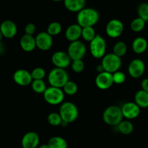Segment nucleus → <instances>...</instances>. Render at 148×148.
Here are the masks:
<instances>
[{
    "mask_svg": "<svg viewBox=\"0 0 148 148\" xmlns=\"http://www.w3.org/2000/svg\"><path fill=\"white\" fill-rule=\"evenodd\" d=\"M100 14L96 10L85 7L77 13V23L82 27H93L99 21Z\"/></svg>",
    "mask_w": 148,
    "mask_h": 148,
    "instance_id": "obj_1",
    "label": "nucleus"
},
{
    "mask_svg": "<svg viewBox=\"0 0 148 148\" xmlns=\"http://www.w3.org/2000/svg\"><path fill=\"white\" fill-rule=\"evenodd\" d=\"M69 75L64 69L53 68L48 75V81L51 86L58 88H63L69 81Z\"/></svg>",
    "mask_w": 148,
    "mask_h": 148,
    "instance_id": "obj_2",
    "label": "nucleus"
},
{
    "mask_svg": "<svg viewBox=\"0 0 148 148\" xmlns=\"http://www.w3.org/2000/svg\"><path fill=\"white\" fill-rule=\"evenodd\" d=\"M59 114H60L63 122L68 124L76 121L79 115V111L75 103L72 102H64L61 105Z\"/></svg>",
    "mask_w": 148,
    "mask_h": 148,
    "instance_id": "obj_3",
    "label": "nucleus"
},
{
    "mask_svg": "<svg viewBox=\"0 0 148 148\" xmlns=\"http://www.w3.org/2000/svg\"><path fill=\"white\" fill-rule=\"evenodd\" d=\"M121 109L116 106H111L105 109L103 114V119L106 124L110 126H118L123 121Z\"/></svg>",
    "mask_w": 148,
    "mask_h": 148,
    "instance_id": "obj_4",
    "label": "nucleus"
},
{
    "mask_svg": "<svg viewBox=\"0 0 148 148\" xmlns=\"http://www.w3.org/2000/svg\"><path fill=\"white\" fill-rule=\"evenodd\" d=\"M43 98L47 103L51 106H56L62 103L64 99V92L62 88L50 86L44 92Z\"/></svg>",
    "mask_w": 148,
    "mask_h": 148,
    "instance_id": "obj_5",
    "label": "nucleus"
},
{
    "mask_svg": "<svg viewBox=\"0 0 148 148\" xmlns=\"http://www.w3.org/2000/svg\"><path fill=\"white\" fill-rule=\"evenodd\" d=\"M90 51L95 59H103L106 51V42L105 39L97 34L95 38L90 42Z\"/></svg>",
    "mask_w": 148,
    "mask_h": 148,
    "instance_id": "obj_6",
    "label": "nucleus"
},
{
    "mask_svg": "<svg viewBox=\"0 0 148 148\" xmlns=\"http://www.w3.org/2000/svg\"><path fill=\"white\" fill-rule=\"evenodd\" d=\"M121 59L114 53L106 54L103 57L102 64L104 71L113 74L119 70L121 66Z\"/></svg>",
    "mask_w": 148,
    "mask_h": 148,
    "instance_id": "obj_7",
    "label": "nucleus"
},
{
    "mask_svg": "<svg viewBox=\"0 0 148 148\" xmlns=\"http://www.w3.org/2000/svg\"><path fill=\"white\" fill-rule=\"evenodd\" d=\"M86 46L80 40L71 42L68 46L67 53L72 61L82 59L86 54Z\"/></svg>",
    "mask_w": 148,
    "mask_h": 148,
    "instance_id": "obj_8",
    "label": "nucleus"
},
{
    "mask_svg": "<svg viewBox=\"0 0 148 148\" xmlns=\"http://www.w3.org/2000/svg\"><path fill=\"white\" fill-rule=\"evenodd\" d=\"M124 26L122 22L118 19L111 20L106 26V33L108 37L116 38L121 36L124 31Z\"/></svg>",
    "mask_w": 148,
    "mask_h": 148,
    "instance_id": "obj_9",
    "label": "nucleus"
},
{
    "mask_svg": "<svg viewBox=\"0 0 148 148\" xmlns=\"http://www.w3.org/2000/svg\"><path fill=\"white\" fill-rule=\"evenodd\" d=\"M51 62L56 68L65 69L69 65H71L72 61L69 57L67 52L58 51L52 55Z\"/></svg>",
    "mask_w": 148,
    "mask_h": 148,
    "instance_id": "obj_10",
    "label": "nucleus"
},
{
    "mask_svg": "<svg viewBox=\"0 0 148 148\" xmlns=\"http://www.w3.org/2000/svg\"><path fill=\"white\" fill-rule=\"evenodd\" d=\"M95 82L97 88L99 89L103 90L109 89L114 84L113 74L106 72V71L98 74L95 77Z\"/></svg>",
    "mask_w": 148,
    "mask_h": 148,
    "instance_id": "obj_11",
    "label": "nucleus"
},
{
    "mask_svg": "<svg viewBox=\"0 0 148 148\" xmlns=\"http://www.w3.org/2000/svg\"><path fill=\"white\" fill-rule=\"evenodd\" d=\"M36 48L40 50L46 51L51 49L53 46V37L47 32H40L35 37Z\"/></svg>",
    "mask_w": 148,
    "mask_h": 148,
    "instance_id": "obj_12",
    "label": "nucleus"
},
{
    "mask_svg": "<svg viewBox=\"0 0 148 148\" xmlns=\"http://www.w3.org/2000/svg\"><path fill=\"white\" fill-rule=\"evenodd\" d=\"M145 71V62L140 59H134L128 66V73L133 78H140L143 76Z\"/></svg>",
    "mask_w": 148,
    "mask_h": 148,
    "instance_id": "obj_13",
    "label": "nucleus"
},
{
    "mask_svg": "<svg viewBox=\"0 0 148 148\" xmlns=\"http://www.w3.org/2000/svg\"><path fill=\"white\" fill-rule=\"evenodd\" d=\"M124 118L127 120L136 119L140 114V108L135 102L125 103L121 108Z\"/></svg>",
    "mask_w": 148,
    "mask_h": 148,
    "instance_id": "obj_14",
    "label": "nucleus"
},
{
    "mask_svg": "<svg viewBox=\"0 0 148 148\" xmlns=\"http://www.w3.org/2000/svg\"><path fill=\"white\" fill-rule=\"evenodd\" d=\"M14 82L20 86H27L33 82L31 72L24 69H20L15 71L13 75Z\"/></svg>",
    "mask_w": 148,
    "mask_h": 148,
    "instance_id": "obj_15",
    "label": "nucleus"
},
{
    "mask_svg": "<svg viewBox=\"0 0 148 148\" xmlns=\"http://www.w3.org/2000/svg\"><path fill=\"white\" fill-rule=\"evenodd\" d=\"M40 143L39 135L35 132H28L22 138L21 145L23 148H37Z\"/></svg>",
    "mask_w": 148,
    "mask_h": 148,
    "instance_id": "obj_16",
    "label": "nucleus"
},
{
    "mask_svg": "<svg viewBox=\"0 0 148 148\" xmlns=\"http://www.w3.org/2000/svg\"><path fill=\"white\" fill-rule=\"evenodd\" d=\"M0 31L4 38H12L17 34V27L15 23L12 20H4L0 25Z\"/></svg>",
    "mask_w": 148,
    "mask_h": 148,
    "instance_id": "obj_17",
    "label": "nucleus"
},
{
    "mask_svg": "<svg viewBox=\"0 0 148 148\" xmlns=\"http://www.w3.org/2000/svg\"><path fill=\"white\" fill-rule=\"evenodd\" d=\"M82 27L77 23L71 25L65 30V38L70 43L79 40L80 37H82Z\"/></svg>",
    "mask_w": 148,
    "mask_h": 148,
    "instance_id": "obj_18",
    "label": "nucleus"
},
{
    "mask_svg": "<svg viewBox=\"0 0 148 148\" xmlns=\"http://www.w3.org/2000/svg\"><path fill=\"white\" fill-rule=\"evenodd\" d=\"M20 46L21 49L25 52H32L36 48V38L33 36L25 34L21 37L20 40Z\"/></svg>",
    "mask_w": 148,
    "mask_h": 148,
    "instance_id": "obj_19",
    "label": "nucleus"
},
{
    "mask_svg": "<svg viewBox=\"0 0 148 148\" xmlns=\"http://www.w3.org/2000/svg\"><path fill=\"white\" fill-rule=\"evenodd\" d=\"M64 7L68 11L72 12H79L85 8L86 0H64Z\"/></svg>",
    "mask_w": 148,
    "mask_h": 148,
    "instance_id": "obj_20",
    "label": "nucleus"
},
{
    "mask_svg": "<svg viewBox=\"0 0 148 148\" xmlns=\"http://www.w3.org/2000/svg\"><path fill=\"white\" fill-rule=\"evenodd\" d=\"M133 51L137 54H142L147 51L148 47L147 40L143 37H137L133 40L132 44Z\"/></svg>",
    "mask_w": 148,
    "mask_h": 148,
    "instance_id": "obj_21",
    "label": "nucleus"
},
{
    "mask_svg": "<svg viewBox=\"0 0 148 148\" xmlns=\"http://www.w3.org/2000/svg\"><path fill=\"white\" fill-rule=\"evenodd\" d=\"M134 102L140 108H148V92L142 89L137 91L134 95Z\"/></svg>",
    "mask_w": 148,
    "mask_h": 148,
    "instance_id": "obj_22",
    "label": "nucleus"
},
{
    "mask_svg": "<svg viewBox=\"0 0 148 148\" xmlns=\"http://www.w3.org/2000/svg\"><path fill=\"white\" fill-rule=\"evenodd\" d=\"M50 148H67L68 144L64 138L59 136L51 137L48 143Z\"/></svg>",
    "mask_w": 148,
    "mask_h": 148,
    "instance_id": "obj_23",
    "label": "nucleus"
},
{
    "mask_svg": "<svg viewBox=\"0 0 148 148\" xmlns=\"http://www.w3.org/2000/svg\"><path fill=\"white\" fill-rule=\"evenodd\" d=\"M118 130L121 134L128 135V134H132L134 131V125L129 120H123L117 126Z\"/></svg>",
    "mask_w": 148,
    "mask_h": 148,
    "instance_id": "obj_24",
    "label": "nucleus"
},
{
    "mask_svg": "<svg viewBox=\"0 0 148 148\" xmlns=\"http://www.w3.org/2000/svg\"><path fill=\"white\" fill-rule=\"evenodd\" d=\"M31 88L35 92L38 94H43L46 90L47 89L46 84L43 79L33 80L31 83Z\"/></svg>",
    "mask_w": 148,
    "mask_h": 148,
    "instance_id": "obj_25",
    "label": "nucleus"
},
{
    "mask_svg": "<svg viewBox=\"0 0 148 148\" xmlns=\"http://www.w3.org/2000/svg\"><path fill=\"white\" fill-rule=\"evenodd\" d=\"M127 46L124 41H118L114 44L113 48V53L119 57L121 58L127 53Z\"/></svg>",
    "mask_w": 148,
    "mask_h": 148,
    "instance_id": "obj_26",
    "label": "nucleus"
},
{
    "mask_svg": "<svg viewBox=\"0 0 148 148\" xmlns=\"http://www.w3.org/2000/svg\"><path fill=\"white\" fill-rule=\"evenodd\" d=\"M146 22L143 20L140 17L134 18L130 23V28L134 33H139L141 32L145 27Z\"/></svg>",
    "mask_w": 148,
    "mask_h": 148,
    "instance_id": "obj_27",
    "label": "nucleus"
},
{
    "mask_svg": "<svg viewBox=\"0 0 148 148\" xmlns=\"http://www.w3.org/2000/svg\"><path fill=\"white\" fill-rule=\"evenodd\" d=\"M97 36L93 27H82V38L87 42H91Z\"/></svg>",
    "mask_w": 148,
    "mask_h": 148,
    "instance_id": "obj_28",
    "label": "nucleus"
},
{
    "mask_svg": "<svg viewBox=\"0 0 148 148\" xmlns=\"http://www.w3.org/2000/svg\"><path fill=\"white\" fill-rule=\"evenodd\" d=\"M62 30V26L59 22H52L47 27V33L50 36H56L61 33Z\"/></svg>",
    "mask_w": 148,
    "mask_h": 148,
    "instance_id": "obj_29",
    "label": "nucleus"
},
{
    "mask_svg": "<svg viewBox=\"0 0 148 148\" xmlns=\"http://www.w3.org/2000/svg\"><path fill=\"white\" fill-rule=\"evenodd\" d=\"M47 121L50 125L53 126V127L62 125V121H63L60 114L56 112H52L49 114L47 117Z\"/></svg>",
    "mask_w": 148,
    "mask_h": 148,
    "instance_id": "obj_30",
    "label": "nucleus"
},
{
    "mask_svg": "<svg viewBox=\"0 0 148 148\" xmlns=\"http://www.w3.org/2000/svg\"><path fill=\"white\" fill-rule=\"evenodd\" d=\"M78 90L77 85L73 81L69 80L63 87V91L64 94L68 95H74Z\"/></svg>",
    "mask_w": 148,
    "mask_h": 148,
    "instance_id": "obj_31",
    "label": "nucleus"
},
{
    "mask_svg": "<svg viewBox=\"0 0 148 148\" xmlns=\"http://www.w3.org/2000/svg\"><path fill=\"white\" fill-rule=\"evenodd\" d=\"M137 14L139 17L142 18L145 22H148V3H142L138 6Z\"/></svg>",
    "mask_w": 148,
    "mask_h": 148,
    "instance_id": "obj_32",
    "label": "nucleus"
},
{
    "mask_svg": "<svg viewBox=\"0 0 148 148\" xmlns=\"http://www.w3.org/2000/svg\"><path fill=\"white\" fill-rule=\"evenodd\" d=\"M46 71L42 67L35 68L31 72V75L33 80H35V79H43V78L46 77Z\"/></svg>",
    "mask_w": 148,
    "mask_h": 148,
    "instance_id": "obj_33",
    "label": "nucleus"
},
{
    "mask_svg": "<svg viewBox=\"0 0 148 148\" xmlns=\"http://www.w3.org/2000/svg\"><path fill=\"white\" fill-rule=\"evenodd\" d=\"M72 70L76 73H80L85 69V63L82 59H78V60H74L71 64Z\"/></svg>",
    "mask_w": 148,
    "mask_h": 148,
    "instance_id": "obj_34",
    "label": "nucleus"
},
{
    "mask_svg": "<svg viewBox=\"0 0 148 148\" xmlns=\"http://www.w3.org/2000/svg\"><path fill=\"white\" fill-rule=\"evenodd\" d=\"M113 79H114V83L117 85H121L125 82L126 75L123 72L119 70L113 73Z\"/></svg>",
    "mask_w": 148,
    "mask_h": 148,
    "instance_id": "obj_35",
    "label": "nucleus"
},
{
    "mask_svg": "<svg viewBox=\"0 0 148 148\" xmlns=\"http://www.w3.org/2000/svg\"><path fill=\"white\" fill-rule=\"evenodd\" d=\"M36 25L33 23H27L25 27V33L29 36H33L36 33Z\"/></svg>",
    "mask_w": 148,
    "mask_h": 148,
    "instance_id": "obj_36",
    "label": "nucleus"
},
{
    "mask_svg": "<svg viewBox=\"0 0 148 148\" xmlns=\"http://www.w3.org/2000/svg\"><path fill=\"white\" fill-rule=\"evenodd\" d=\"M141 87L142 90L148 92V78H145V79H144L142 81Z\"/></svg>",
    "mask_w": 148,
    "mask_h": 148,
    "instance_id": "obj_37",
    "label": "nucleus"
},
{
    "mask_svg": "<svg viewBox=\"0 0 148 148\" xmlns=\"http://www.w3.org/2000/svg\"><path fill=\"white\" fill-rule=\"evenodd\" d=\"M96 71L98 72V74L101 73V72H104V69H103V66H102V64H99V65H98V66H97Z\"/></svg>",
    "mask_w": 148,
    "mask_h": 148,
    "instance_id": "obj_38",
    "label": "nucleus"
},
{
    "mask_svg": "<svg viewBox=\"0 0 148 148\" xmlns=\"http://www.w3.org/2000/svg\"><path fill=\"white\" fill-rule=\"evenodd\" d=\"M4 50H5V49H4V44H3L1 41L0 42V54H2L4 52Z\"/></svg>",
    "mask_w": 148,
    "mask_h": 148,
    "instance_id": "obj_39",
    "label": "nucleus"
},
{
    "mask_svg": "<svg viewBox=\"0 0 148 148\" xmlns=\"http://www.w3.org/2000/svg\"><path fill=\"white\" fill-rule=\"evenodd\" d=\"M38 148H50V147H49V145L48 144H43V145H41L39 146Z\"/></svg>",
    "mask_w": 148,
    "mask_h": 148,
    "instance_id": "obj_40",
    "label": "nucleus"
},
{
    "mask_svg": "<svg viewBox=\"0 0 148 148\" xmlns=\"http://www.w3.org/2000/svg\"><path fill=\"white\" fill-rule=\"evenodd\" d=\"M4 38V36H3L2 33H1V32L0 31V42L1 41V40H2V38Z\"/></svg>",
    "mask_w": 148,
    "mask_h": 148,
    "instance_id": "obj_41",
    "label": "nucleus"
},
{
    "mask_svg": "<svg viewBox=\"0 0 148 148\" xmlns=\"http://www.w3.org/2000/svg\"><path fill=\"white\" fill-rule=\"evenodd\" d=\"M51 1H56V2H59V1H64V0H51Z\"/></svg>",
    "mask_w": 148,
    "mask_h": 148,
    "instance_id": "obj_42",
    "label": "nucleus"
}]
</instances>
